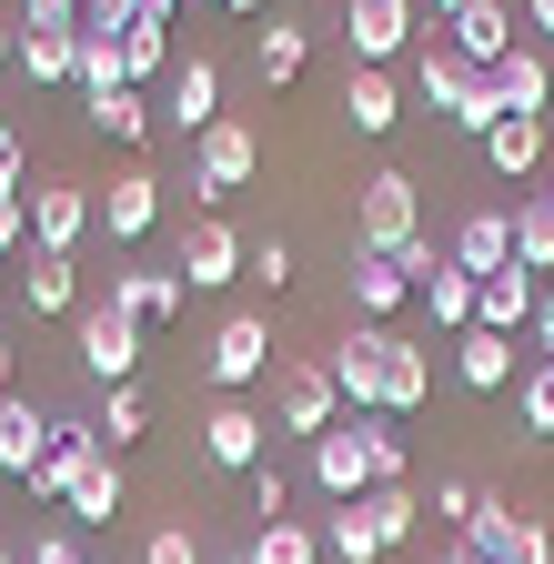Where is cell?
I'll return each instance as SVG.
<instances>
[{
  "label": "cell",
  "mask_w": 554,
  "mask_h": 564,
  "mask_svg": "<svg viewBox=\"0 0 554 564\" xmlns=\"http://www.w3.org/2000/svg\"><path fill=\"white\" fill-rule=\"evenodd\" d=\"M544 152H554V131H544V121H534V111H504V121H495V131H484V162H495V172H504V182H514V192H524V182H534V172H544Z\"/></svg>",
  "instance_id": "cell-15"
},
{
  "label": "cell",
  "mask_w": 554,
  "mask_h": 564,
  "mask_svg": "<svg viewBox=\"0 0 554 564\" xmlns=\"http://www.w3.org/2000/svg\"><path fill=\"white\" fill-rule=\"evenodd\" d=\"M434 393V364H424V343H403L393 333V352H383V393H373V413H413Z\"/></svg>",
  "instance_id": "cell-26"
},
{
  "label": "cell",
  "mask_w": 554,
  "mask_h": 564,
  "mask_svg": "<svg viewBox=\"0 0 554 564\" xmlns=\"http://www.w3.org/2000/svg\"><path fill=\"white\" fill-rule=\"evenodd\" d=\"M474 293H484V282H474L464 262H444V272L424 282V303H434V323H444V333H474Z\"/></svg>",
  "instance_id": "cell-34"
},
{
  "label": "cell",
  "mask_w": 554,
  "mask_h": 564,
  "mask_svg": "<svg viewBox=\"0 0 554 564\" xmlns=\"http://www.w3.org/2000/svg\"><path fill=\"white\" fill-rule=\"evenodd\" d=\"M343 41H354V70H383L413 41V0H354V11H343Z\"/></svg>",
  "instance_id": "cell-13"
},
{
  "label": "cell",
  "mask_w": 554,
  "mask_h": 564,
  "mask_svg": "<svg viewBox=\"0 0 554 564\" xmlns=\"http://www.w3.org/2000/svg\"><path fill=\"white\" fill-rule=\"evenodd\" d=\"M444 564H474V554H464V544H454V554H444Z\"/></svg>",
  "instance_id": "cell-58"
},
{
  "label": "cell",
  "mask_w": 554,
  "mask_h": 564,
  "mask_svg": "<svg viewBox=\"0 0 554 564\" xmlns=\"http://www.w3.org/2000/svg\"><path fill=\"white\" fill-rule=\"evenodd\" d=\"M152 223H162V182H152V172H121V182L101 192V232H111V242H142Z\"/></svg>",
  "instance_id": "cell-20"
},
{
  "label": "cell",
  "mask_w": 554,
  "mask_h": 564,
  "mask_svg": "<svg viewBox=\"0 0 554 564\" xmlns=\"http://www.w3.org/2000/svg\"><path fill=\"white\" fill-rule=\"evenodd\" d=\"M474 494H484V484H464V474H444V484H434V514H444L454 534L474 524Z\"/></svg>",
  "instance_id": "cell-44"
},
{
  "label": "cell",
  "mask_w": 554,
  "mask_h": 564,
  "mask_svg": "<svg viewBox=\"0 0 554 564\" xmlns=\"http://www.w3.org/2000/svg\"><path fill=\"white\" fill-rule=\"evenodd\" d=\"M343 121H354L363 141H383L403 121V91H393V70H343Z\"/></svg>",
  "instance_id": "cell-24"
},
{
  "label": "cell",
  "mask_w": 554,
  "mask_h": 564,
  "mask_svg": "<svg viewBox=\"0 0 554 564\" xmlns=\"http://www.w3.org/2000/svg\"><path fill=\"white\" fill-rule=\"evenodd\" d=\"M252 514H262V524H283V514H293V474H283V464H262V474H252Z\"/></svg>",
  "instance_id": "cell-41"
},
{
  "label": "cell",
  "mask_w": 554,
  "mask_h": 564,
  "mask_svg": "<svg viewBox=\"0 0 554 564\" xmlns=\"http://www.w3.org/2000/svg\"><path fill=\"white\" fill-rule=\"evenodd\" d=\"M424 11H434V21H454V11H474V0H424Z\"/></svg>",
  "instance_id": "cell-56"
},
{
  "label": "cell",
  "mask_w": 554,
  "mask_h": 564,
  "mask_svg": "<svg viewBox=\"0 0 554 564\" xmlns=\"http://www.w3.org/2000/svg\"><path fill=\"white\" fill-rule=\"evenodd\" d=\"M21 21H31V31H82V0H31Z\"/></svg>",
  "instance_id": "cell-49"
},
{
  "label": "cell",
  "mask_w": 554,
  "mask_h": 564,
  "mask_svg": "<svg viewBox=\"0 0 554 564\" xmlns=\"http://www.w3.org/2000/svg\"><path fill=\"white\" fill-rule=\"evenodd\" d=\"M72 91H82V111H101L111 91H131V70H121V41H82V82H72Z\"/></svg>",
  "instance_id": "cell-35"
},
{
  "label": "cell",
  "mask_w": 554,
  "mask_h": 564,
  "mask_svg": "<svg viewBox=\"0 0 554 564\" xmlns=\"http://www.w3.org/2000/svg\"><path fill=\"white\" fill-rule=\"evenodd\" d=\"M454 61H474V70H495L504 51H514V11L504 0H474V11H454V41H444Z\"/></svg>",
  "instance_id": "cell-17"
},
{
  "label": "cell",
  "mask_w": 554,
  "mask_h": 564,
  "mask_svg": "<svg viewBox=\"0 0 554 564\" xmlns=\"http://www.w3.org/2000/svg\"><path fill=\"white\" fill-rule=\"evenodd\" d=\"M111 303L152 333V323H172V313L192 303V282H182V272H111Z\"/></svg>",
  "instance_id": "cell-21"
},
{
  "label": "cell",
  "mask_w": 554,
  "mask_h": 564,
  "mask_svg": "<svg viewBox=\"0 0 554 564\" xmlns=\"http://www.w3.org/2000/svg\"><path fill=\"white\" fill-rule=\"evenodd\" d=\"M0 564H11V554H0Z\"/></svg>",
  "instance_id": "cell-61"
},
{
  "label": "cell",
  "mask_w": 554,
  "mask_h": 564,
  "mask_svg": "<svg viewBox=\"0 0 554 564\" xmlns=\"http://www.w3.org/2000/svg\"><path fill=\"white\" fill-rule=\"evenodd\" d=\"M21 202H31V252H72V242L101 223V202H91L82 182H31Z\"/></svg>",
  "instance_id": "cell-9"
},
{
  "label": "cell",
  "mask_w": 554,
  "mask_h": 564,
  "mask_svg": "<svg viewBox=\"0 0 554 564\" xmlns=\"http://www.w3.org/2000/svg\"><path fill=\"white\" fill-rule=\"evenodd\" d=\"M524 21H534V31H554V0H524Z\"/></svg>",
  "instance_id": "cell-55"
},
{
  "label": "cell",
  "mask_w": 554,
  "mask_h": 564,
  "mask_svg": "<svg viewBox=\"0 0 554 564\" xmlns=\"http://www.w3.org/2000/svg\"><path fill=\"white\" fill-rule=\"evenodd\" d=\"M72 352H82L91 383H131V364H142V323H131L121 303H91V313L72 323Z\"/></svg>",
  "instance_id": "cell-5"
},
{
  "label": "cell",
  "mask_w": 554,
  "mask_h": 564,
  "mask_svg": "<svg viewBox=\"0 0 554 564\" xmlns=\"http://www.w3.org/2000/svg\"><path fill=\"white\" fill-rule=\"evenodd\" d=\"M323 554H333V564H383V534H373V514H363V505H333V524H323Z\"/></svg>",
  "instance_id": "cell-32"
},
{
  "label": "cell",
  "mask_w": 554,
  "mask_h": 564,
  "mask_svg": "<svg viewBox=\"0 0 554 564\" xmlns=\"http://www.w3.org/2000/svg\"><path fill=\"white\" fill-rule=\"evenodd\" d=\"M403 293H413V282H403V262L354 252V313H363V323H393V313H403Z\"/></svg>",
  "instance_id": "cell-27"
},
{
  "label": "cell",
  "mask_w": 554,
  "mask_h": 564,
  "mask_svg": "<svg viewBox=\"0 0 554 564\" xmlns=\"http://www.w3.org/2000/svg\"><path fill=\"white\" fill-rule=\"evenodd\" d=\"M202 373H213V393H252V383L272 373V323H262V313H232V323L213 333V352H202Z\"/></svg>",
  "instance_id": "cell-8"
},
{
  "label": "cell",
  "mask_w": 554,
  "mask_h": 564,
  "mask_svg": "<svg viewBox=\"0 0 554 564\" xmlns=\"http://www.w3.org/2000/svg\"><path fill=\"white\" fill-rule=\"evenodd\" d=\"M142 564H202V544H192V524H162V534L142 544Z\"/></svg>",
  "instance_id": "cell-45"
},
{
  "label": "cell",
  "mask_w": 554,
  "mask_h": 564,
  "mask_svg": "<svg viewBox=\"0 0 554 564\" xmlns=\"http://www.w3.org/2000/svg\"><path fill=\"white\" fill-rule=\"evenodd\" d=\"M51 444H61V423H51L31 393H0V474H21V484H31V474L51 464Z\"/></svg>",
  "instance_id": "cell-12"
},
{
  "label": "cell",
  "mask_w": 554,
  "mask_h": 564,
  "mask_svg": "<svg viewBox=\"0 0 554 564\" xmlns=\"http://www.w3.org/2000/svg\"><path fill=\"white\" fill-rule=\"evenodd\" d=\"M272 423H283V434H333L343 423V393H333V364H283L272 373Z\"/></svg>",
  "instance_id": "cell-6"
},
{
  "label": "cell",
  "mask_w": 554,
  "mask_h": 564,
  "mask_svg": "<svg viewBox=\"0 0 554 564\" xmlns=\"http://www.w3.org/2000/svg\"><path fill=\"white\" fill-rule=\"evenodd\" d=\"M544 202H554V182H544Z\"/></svg>",
  "instance_id": "cell-60"
},
{
  "label": "cell",
  "mask_w": 554,
  "mask_h": 564,
  "mask_svg": "<svg viewBox=\"0 0 554 564\" xmlns=\"http://www.w3.org/2000/svg\"><path fill=\"white\" fill-rule=\"evenodd\" d=\"M21 70H31V82H51V91H72V82H82V31H31V21H21Z\"/></svg>",
  "instance_id": "cell-25"
},
{
  "label": "cell",
  "mask_w": 554,
  "mask_h": 564,
  "mask_svg": "<svg viewBox=\"0 0 554 564\" xmlns=\"http://www.w3.org/2000/svg\"><path fill=\"white\" fill-rule=\"evenodd\" d=\"M21 61V21H0V70H11Z\"/></svg>",
  "instance_id": "cell-53"
},
{
  "label": "cell",
  "mask_w": 554,
  "mask_h": 564,
  "mask_svg": "<svg viewBox=\"0 0 554 564\" xmlns=\"http://www.w3.org/2000/svg\"><path fill=\"white\" fill-rule=\"evenodd\" d=\"M21 242H31V202H21V192H0V262H11Z\"/></svg>",
  "instance_id": "cell-46"
},
{
  "label": "cell",
  "mask_w": 554,
  "mask_h": 564,
  "mask_svg": "<svg viewBox=\"0 0 554 564\" xmlns=\"http://www.w3.org/2000/svg\"><path fill=\"white\" fill-rule=\"evenodd\" d=\"M11 364H21V343H11V333H0V393H11Z\"/></svg>",
  "instance_id": "cell-54"
},
{
  "label": "cell",
  "mask_w": 554,
  "mask_h": 564,
  "mask_svg": "<svg viewBox=\"0 0 554 564\" xmlns=\"http://www.w3.org/2000/svg\"><path fill=\"white\" fill-rule=\"evenodd\" d=\"M403 242H424V202H413V172H373L354 192V252H403Z\"/></svg>",
  "instance_id": "cell-1"
},
{
  "label": "cell",
  "mask_w": 554,
  "mask_h": 564,
  "mask_svg": "<svg viewBox=\"0 0 554 564\" xmlns=\"http://www.w3.org/2000/svg\"><path fill=\"white\" fill-rule=\"evenodd\" d=\"M242 554H252V564H323V534H313V524H293V514H283V524H262V534H252V544H242Z\"/></svg>",
  "instance_id": "cell-36"
},
{
  "label": "cell",
  "mask_w": 554,
  "mask_h": 564,
  "mask_svg": "<svg viewBox=\"0 0 554 564\" xmlns=\"http://www.w3.org/2000/svg\"><path fill=\"white\" fill-rule=\"evenodd\" d=\"M111 514H121V454L101 444L82 464V484H72V524H111Z\"/></svg>",
  "instance_id": "cell-28"
},
{
  "label": "cell",
  "mask_w": 554,
  "mask_h": 564,
  "mask_svg": "<svg viewBox=\"0 0 554 564\" xmlns=\"http://www.w3.org/2000/svg\"><path fill=\"white\" fill-rule=\"evenodd\" d=\"M242 272L262 282V293H283V282H293V242H283V232H262V242L242 252Z\"/></svg>",
  "instance_id": "cell-39"
},
{
  "label": "cell",
  "mask_w": 554,
  "mask_h": 564,
  "mask_svg": "<svg viewBox=\"0 0 554 564\" xmlns=\"http://www.w3.org/2000/svg\"><path fill=\"white\" fill-rule=\"evenodd\" d=\"M172 11L182 0H131V31H172Z\"/></svg>",
  "instance_id": "cell-52"
},
{
  "label": "cell",
  "mask_w": 554,
  "mask_h": 564,
  "mask_svg": "<svg viewBox=\"0 0 554 564\" xmlns=\"http://www.w3.org/2000/svg\"><path fill=\"white\" fill-rule=\"evenodd\" d=\"M131 434H152V403H142V383H111V413H101V444L121 454Z\"/></svg>",
  "instance_id": "cell-38"
},
{
  "label": "cell",
  "mask_w": 554,
  "mask_h": 564,
  "mask_svg": "<svg viewBox=\"0 0 554 564\" xmlns=\"http://www.w3.org/2000/svg\"><path fill=\"white\" fill-rule=\"evenodd\" d=\"M21 293H31V313H72V293H82V272H72V252H31V272H21Z\"/></svg>",
  "instance_id": "cell-33"
},
{
  "label": "cell",
  "mask_w": 554,
  "mask_h": 564,
  "mask_svg": "<svg viewBox=\"0 0 554 564\" xmlns=\"http://www.w3.org/2000/svg\"><path fill=\"white\" fill-rule=\"evenodd\" d=\"M0 192H31V162H21V131L0 121Z\"/></svg>",
  "instance_id": "cell-48"
},
{
  "label": "cell",
  "mask_w": 554,
  "mask_h": 564,
  "mask_svg": "<svg viewBox=\"0 0 554 564\" xmlns=\"http://www.w3.org/2000/svg\"><path fill=\"white\" fill-rule=\"evenodd\" d=\"M162 61H172V51H162V31H121V70H131V91H142Z\"/></svg>",
  "instance_id": "cell-42"
},
{
  "label": "cell",
  "mask_w": 554,
  "mask_h": 564,
  "mask_svg": "<svg viewBox=\"0 0 554 564\" xmlns=\"http://www.w3.org/2000/svg\"><path fill=\"white\" fill-rule=\"evenodd\" d=\"M413 82H424V101L454 121V131H495L504 121V101H495V70H474V61H454V51H424V70H413Z\"/></svg>",
  "instance_id": "cell-2"
},
{
  "label": "cell",
  "mask_w": 554,
  "mask_h": 564,
  "mask_svg": "<svg viewBox=\"0 0 554 564\" xmlns=\"http://www.w3.org/2000/svg\"><path fill=\"white\" fill-rule=\"evenodd\" d=\"M383 352H393V323H354L333 343V393L354 413H373V393H383Z\"/></svg>",
  "instance_id": "cell-11"
},
{
  "label": "cell",
  "mask_w": 554,
  "mask_h": 564,
  "mask_svg": "<svg viewBox=\"0 0 554 564\" xmlns=\"http://www.w3.org/2000/svg\"><path fill=\"white\" fill-rule=\"evenodd\" d=\"M222 564H252V554H222Z\"/></svg>",
  "instance_id": "cell-59"
},
{
  "label": "cell",
  "mask_w": 554,
  "mask_h": 564,
  "mask_svg": "<svg viewBox=\"0 0 554 564\" xmlns=\"http://www.w3.org/2000/svg\"><path fill=\"white\" fill-rule=\"evenodd\" d=\"M534 303H544V282L514 262V272H495V282L474 293V323H484V333H524V323H534Z\"/></svg>",
  "instance_id": "cell-23"
},
{
  "label": "cell",
  "mask_w": 554,
  "mask_h": 564,
  "mask_svg": "<svg viewBox=\"0 0 554 564\" xmlns=\"http://www.w3.org/2000/svg\"><path fill=\"white\" fill-rule=\"evenodd\" d=\"M213 121H222V70H213V61L192 51V61L172 70V131H182V141H202Z\"/></svg>",
  "instance_id": "cell-16"
},
{
  "label": "cell",
  "mask_w": 554,
  "mask_h": 564,
  "mask_svg": "<svg viewBox=\"0 0 554 564\" xmlns=\"http://www.w3.org/2000/svg\"><path fill=\"white\" fill-rule=\"evenodd\" d=\"M495 101H504V111H534V121H544V101H554V61H544L534 41H514V51L495 61Z\"/></svg>",
  "instance_id": "cell-19"
},
{
  "label": "cell",
  "mask_w": 554,
  "mask_h": 564,
  "mask_svg": "<svg viewBox=\"0 0 554 564\" xmlns=\"http://www.w3.org/2000/svg\"><path fill=\"white\" fill-rule=\"evenodd\" d=\"M303 474H313V494H333V505H363V494H373V413L313 434L303 444Z\"/></svg>",
  "instance_id": "cell-3"
},
{
  "label": "cell",
  "mask_w": 554,
  "mask_h": 564,
  "mask_svg": "<svg viewBox=\"0 0 554 564\" xmlns=\"http://www.w3.org/2000/svg\"><path fill=\"white\" fill-rule=\"evenodd\" d=\"M252 61H262V82L283 91V82H303V61H313V31H303V21H272V31L252 41Z\"/></svg>",
  "instance_id": "cell-30"
},
{
  "label": "cell",
  "mask_w": 554,
  "mask_h": 564,
  "mask_svg": "<svg viewBox=\"0 0 554 564\" xmlns=\"http://www.w3.org/2000/svg\"><path fill=\"white\" fill-rule=\"evenodd\" d=\"M131 31V0H82V41H121Z\"/></svg>",
  "instance_id": "cell-43"
},
{
  "label": "cell",
  "mask_w": 554,
  "mask_h": 564,
  "mask_svg": "<svg viewBox=\"0 0 554 564\" xmlns=\"http://www.w3.org/2000/svg\"><path fill=\"white\" fill-rule=\"evenodd\" d=\"M524 333H534V364H554V293L534 303V323H524Z\"/></svg>",
  "instance_id": "cell-51"
},
{
  "label": "cell",
  "mask_w": 554,
  "mask_h": 564,
  "mask_svg": "<svg viewBox=\"0 0 554 564\" xmlns=\"http://www.w3.org/2000/svg\"><path fill=\"white\" fill-rule=\"evenodd\" d=\"M393 262H403V282H413V293H424V282H434V272H444V262H454V252H434V242H403V252H393Z\"/></svg>",
  "instance_id": "cell-47"
},
{
  "label": "cell",
  "mask_w": 554,
  "mask_h": 564,
  "mask_svg": "<svg viewBox=\"0 0 554 564\" xmlns=\"http://www.w3.org/2000/svg\"><path fill=\"white\" fill-rule=\"evenodd\" d=\"M474 282H495V272H514V212H464L454 223V242H444Z\"/></svg>",
  "instance_id": "cell-14"
},
{
  "label": "cell",
  "mask_w": 554,
  "mask_h": 564,
  "mask_svg": "<svg viewBox=\"0 0 554 564\" xmlns=\"http://www.w3.org/2000/svg\"><path fill=\"white\" fill-rule=\"evenodd\" d=\"M252 172H262V141H252V121H232V111H222L213 131L192 141V202H222V192H242Z\"/></svg>",
  "instance_id": "cell-4"
},
{
  "label": "cell",
  "mask_w": 554,
  "mask_h": 564,
  "mask_svg": "<svg viewBox=\"0 0 554 564\" xmlns=\"http://www.w3.org/2000/svg\"><path fill=\"white\" fill-rule=\"evenodd\" d=\"M91 454H101V423H61V444H51V464L31 474V494L72 514V484H82V464H91Z\"/></svg>",
  "instance_id": "cell-18"
},
{
  "label": "cell",
  "mask_w": 554,
  "mask_h": 564,
  "mask_svg": "<svg viewBox=\"0 0 554 564\" xmlns=\"http://www.w3.org/2000/svg\"><path fill=\"white\" fill-rule=\"evenodd\" d=\"M242 252H252V242L222 223V212H202V223L182 232V262H172V272L192 282V293H222V282H242Z\"/></svg>",
  "instance_id": "cell-10"
},
{
  "label": "cell",
  "mask_w": 554,
  "mask_h": 564,
  "mask_svg": "<svg viewBox=\"0 0 554 564\" xmlns=\"http://www.w3.org/2000/svg\"><path fill=\"white\" fill-rule=\"evenodd\" d=\"M222 11H262V0H222Z\"/></svg>",
  "instance_id": "cell-57"
},
{
  "label": "cell",
  "mask_w": 554,
  "mask_h": 564,
  "mask_svg": "<svg viewBox=\"0 0 554 564\" xmlns=\"http://www.w3.org/2000/svg\"><path fill=\"white\" fill-rule=\"evenodd\" d=\"M31 564H82V544L72 534H31Z\"/></svg>",
  "instance_id": "cell-50"
},
{
  "label": "cell",
  "mask_w": 554,
  "mask_h": 564,
  "mask_svg": "<svg viewBox=\"0 0 554 564\" xmlns=\"http://www.w3.org/2000/svg\"><path fill=\"white\" fill-rule=\"evenodd\" d=\"M262 444H272V413H252L242 393H222L213 413H202V454H213L222 474H262V464H272Z\"/></svg>",
  "instance_id": "cell-7"
},
{
  "label": "cell",
  "mask_w": 554,
  "mask_h": 564,
  "mask_svg": "<svg viewBox=\"0 0 554 564\" xmlns=\"http://www.w3.org/2000/svg\"><path fill=\"white\" fill-rule=\"evenodd\" d=\"M514 262H524L534 282L554 272V202H544V192H514Z\"/></svg>",
  "instance_id": "cell-29"
},
{
  "label": "cell",
  "mask_w": 554,
  "mask_h": 564,
  "mask_svg": "<svg viewBox=\"0 0 554 564\" xmlns=\"http://www.w3.org/2000/svg\"><path fill=\"white\" fill-rule=\"evenodd\" d=\"M454 373H464V393H504L514 383V333H454Z\"/></svg>",
  "instance_id": "cell-22"
},
{
  "label": "cell",
  "mask_w": 554,
  "mask_h": 564,
  "mask_svg": "<svg viewBox=\"0 0 554 564\" xmlns=\"http://www.w3.org/2000/svg\"><path fill=\"white\" fill-rule=\"evenodd\" d=\"M363 514H373V534H383V554H393V544H413V524H424V494H413V484H373Z\"/></svg>",
  "instance_id": "cell-31"
},
{
  "label": "cell",
  "mask_w": 554,
  "mask_h": 564,
  "mask_svg": "<svg viewBox=\"0 0 554 564\" xmlns=\"http://www.w3.org/2000/svg\"><path fill=\"white\" fill-rule=\"evenodd\" d=\"M524 434H544V444H554V364H534V373H524Z\"/></svg>",
  "instance_id": "cell-40"
},
{
  "label": "cell",
  "mask_w": 554,
  "mask_h": 564,
  "mask_svg": "<svg viewBox=\"0 0 554 564\" xmlns=\"http://www.w3.org/2000/svg\"><path fill=\"white\" fill-rule=\"evenodd\" d=\"M82 121H91L101 141H142V131H152V101H142V91H111V101H101V111H82Z\"/></svg>",
  "instance_id": "cell-37"
}]
</instances>
